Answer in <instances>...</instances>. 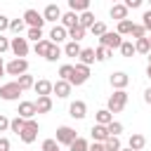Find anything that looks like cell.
<instances>
[{"mask_svg": "<svg viewBox=\"0 0 151 151\" xmlns=\"http://www.w3.org/2000/svg\"><path fill=\"white\" fill-rule=\"evenodd\" d=\"M125 104H127V92H125V90H116V92L109 97L106 109H109L111 113H120V111L125 109Z\"/></svg>", "mask_w": 151, "mask_h": 151, "instance_id": "obj_1", "label": "cell"}, {"mask_svg": "<svg viewBox=\"0 0 151 151\" xmlns=\"http://www.w3.org/2000/svg\"><path fill=\"white\" fill-rule=\"evenodd\" d=\"M90 80V66H85V64H76L73 66V73H71V78H68V83L71 85H85Z\"/></svg>", "mask_w": 151, "mask_h": 151, "instance_id": "obj_2", "label": "cell"}, {"mask_svg": "<svg viewBox=\"0 0 151 151\" xmlns=\"http://www.w3.org/2000/svg\"><path fill=\"white\" fill-rule=\"evenodd\" d=\"M21 92H24V90L19 87V83H17V80L0 85V99H5V101H14V99H19V94H21Z\"/></svg>", "mask_w": 151, "mask_h": 151, "instance_id": "obj_3", "label": "cell"}, {"mask_svg": "<svg viewBox=\"0 0 151 151\" xmlns=\"http://www.w3.org/2000/svg\"><path fill=\"white\" fill-rule=\"evenodd\" d=\"M38 130H40V127H38V123H35L33 118H28V120H26V125H24V130L19 132V139H21L24 144H33V142H35V137H38Z\"/></svg>", "mask_w": 151, "mask_h": 151, "instance_id": "obj_4", "label": "cell"}, {"mask_svg": "<svg viewBox=\"0 0 151 151\" xmlns=\"http://www.w3.org/2000/svg\"><path fill=\"white\" fill-rule=\"evenodd\" d=\"M9 50L14 52V57H26V54H28V38L14 35V38L9 40Z\"/></svg>", "mask_w": 151, "mask_h": 151, "instance_id": "obj_5", "label": "cell"}, {"mask_svg": "<svg viewBox=\"0 0 151 151\" xmlns=\"http://www.w3.org/2000/svg\"><path fill=\"white\" fill-rule=\"evenodd\" d=\"M5 71H7L9 76H21V73L28 71V61H26L24 57H17V59H12L9 64H5Z\"/></svg>", "mask_w": 151, "mask_h": 151, "instance_id": "obj_6", "label": "cell"}, {"mask_svg": "<svg viewBox=\"0 0 151 151\" xmlns=\"http://www.w3.org/2000/svg\"><path fill=\"white\" fill-rule=\"evenodd\" d=\"M120 42H123V38H120V33H118V31H116V33L106 31L104 35H99V45H104V47H109V50H118V47H120Z\"/></svg>", "mask_w": 151, "mask_h": 151, "instance_id": "obj_7", "label": "cell"}, {"mask_svg": "<svg viewBox=\"0 0 151 151\" xmlns=\"http://www.w3.org/2000/svg\"><path fill=\"white\" fill-rule=\"evenodd\" d=\"M76 137H78V134H76V130H73V127H68V125H61V127H57V137H54V139H57L59 144L68 146V144H71Z\"/></svg>", "mask_w": 151, "mask_h": 151, "instance_id": "obj_8", "label": "cell"}, {"mask_svg": "<svg viewBox=\"0 0 151 151\" xmlns=\"http://www.w3.org/2000/svg\"><path fill=\"white\" fill-rule=\"evenodd\" d=\"M24 21H26V26H35V28H42L45 26V17L38 9H26L24 12Z\"/></svg>", "mask_w": 151, "mask_h": 151, "instance_id": "obj_9", "label": "cell"}, {"mask_svg": "<svg viewBox=\"0 0 151 151\" xmlns=\"http://www.w3.org/2000/svg\"><path fill=\"white\" fill-rule=\"evenodd\" d=\"M68 116H71V118H76V120H83V118L87 116V104H85V101H80V99L71 101V106H68Z\"/></svg>", "mask_w": 151, "mask_h": 151, "instance_id": "obj_10", "label": "cell"}, {"mask_svg": "<svg viewBox=\"0 0 151 151\" xmlns=\"http://www.w3.org/2000/svg\"><path fill=\"white\" fill-rule=\"evenodd\" d=\"M111 87L113 90H125L127 87V83H130V76L125 73V71H116V73H111Z\"/></svg>", "mask_w": 151, "mask_h": 151, "instance_id": "obj_11", "label": "cell"}, {"mask_svg": "<svg viewBox=\"0 0 151 151\" xmlns=\"http://www.w3.org/2000/svg\"><path fill=\"white\" fill-rule=\"evenodd\" d=\"M71 87H73V85H71L68 80H61V78H59L57 83H52V92H54L59 99H66V97L71 94Z\"/></svg>", "mask_w": 151, "mask_h": 151, "instance_id": "obj_12", "label": "cell"}, {"mask_svg": "<svg viewBox=\"0 0 151 151\" xmlns=\"http://www.w3.org/2000/svg\"><path fill=\"white\" fill-rule=\"evenodd\" d=\"M35 111H38V113H50V111H52V97H50V94H38V99H35Z\"/></svg>", "mask_w": 151, "mask_h": 151, "instance_id": "obj_13", "label": "cell"}, {"mask_svg": "<svg viewBox=\"0 0 151 151\" xmlns=\"http://www.w3.org/2000/svg\"><path fill=\"white\" fill-rule=\"evenodd\" d=\"M38 111H35V101H21L19 104V109H17V116H21V118H33Z\"/></svg>", "mask_w": 151, "mask_h": 151, "instance_id": "obj_14", "label": "cell"}, {"mask_svg": "<svg viewBox=\"0 0 151 151\" xmlns=\"http://www.w3.org/2000/svg\"><path fill=\"white\" fill-rule=\"evenodd\" d=\"M66 38H68V31H66L61 24H59V26H52V31H50V40H52V42L59 45V42H64Z\"/></svg>", "mask_w": 151, "mask_h": 151, "instance_id": "obj_15", "label": "cell"}, {"mask_svg": "<svg viewBox=\"0 0 151 151\" xmlns=\"http://www.w3.org/2000/svg\"><path fill=\"white\" fill-rule=\"evenodd\" d=\"M42 17H45V21H59L61 19V9H59V5H47L45 7V12H42Z\"/></svg>", "mask_w": 151, "mask_h": 151, "instance_id": "obj_16", "label": "cell"}, {"mask_svg": "<svg viewBox=\"0 0 151 151\" xmlns=\"http://www.w3.org/2000/svg\"><path fill=\"white\" fill-rule=\"evenodd\" d=\"M127 12H130V9H127L123 2H113V7H111V12H109V14H111V19L120 21V19H127Z\"/></svg>", "mask_w": 151, "mask_h": 151, "instance_id": "obj_17", "label": "cell"}, {"mask_svg": "<svg viewBox=\"0 0 151 151\" xmlns=\"http://www.w3.org/2000/svg\"><path fill=\"white\" fill-rule=\"evenodd\" d=\"M127 146H130L132 151H142V149L146 146V137H144V134H139V132H134V134L130 137V142H127Z\"/></svg>", "mask_w": 151, "mask_h": 151, "instance_id": "obj_18", "label": "cell"}, {"mask_svg": "<svg viewBox=\"0 0 151 151\" xmlns=\"http://www.w3.org/2000/svg\"><path fill=\"white\" fill-rule=\"evenodd\" d=\"M61 26L64 28H71V26H78V12H73V9H68L66 14H61Z\"/></svg>", "mask_w": 151, "mask_h": 151, "instance_id": "obj_19", "label": "cell"}, {"mask_svg": "<svg viewBox=\"0 0 151 151\" xmlns=\"http://www.w3.org/2000/svg\"><path fill=\"white\" fill-rule=\"evenodd\" d=\"M78 57H80V64H85V66H90V64L97 61V57H94V47H83Z\"/></svg>", "mask_w": 151, "mask_h": 151, "instance_id": "obj_20", "label": "cell"}, {"mask_svg": "<svg viewBox=\"0 0 151 151\" xmlns=\"http://www.w3.org/2000/svg\"><path fill=\"white\" fill-rule=\"evenodd\" d=\"M33 90H35V94H52V83L40 78V80L33 83Z\"/></svg>", "mask_w": 151, "mask_h": 151, "instance_id": "obj_21", "label": "cell"}, {"mask_svg": "<svg viewBox=\"0 0 151 151\" xmlns=\"http://www.w3.org/2000/svg\"><path fill=\"white\" fill-rule=\"evenodd\" d=\"M90 132H92V139H94V142H104V139L109 137L106 125H99V123H97V125H92V130H90Z\"/></svg>", "mask_w": 151, "mask_h": 151, "instance_id": "obj_22", "label": "cell"}, {"mask_svg": "<svg viewBox=\"0 0 151 151\" xmlns=\"http://www.w3.org/2000/svg\"><path fill=\"white\" fill-rule=\"evenodd\" d=\"M66 31H68V38L76 40V42H80V40L85 38V33H87V28H83L80 24H78V26H71V28H66Z\"/></svg>", "mask_w": 151, "mask_h": 151, "instance_id": "obj_23", "label": "cell"}, {"mask_svg": "<svg viewBox=\"0 0 151 151\" xmlns=\"http://www.w3.org/2000/svg\"><path fill=\"white\" fill-rule=\"evenodd\" d=\"M134 52H139V54H149V52H151V42H149L146 35L134 40Z\"/></svg>", "mask_w": 151, "mask_h": 151, "instance_id": "obj_24", "label": "cell"}, {"mask_svg": "<svg viewBox=\"0 0 151 151\" xmlns=\"http://www.w3.org/2000/svg\"><path fill=\"white\" fill-rule=\"evenodd\" d=\"M120 139L116 137V134H109L106 139H104V151H120Z\"/></svg>", "mask_w": 151, "mask_h": 151, "instance_id": "obj_25", "label": "cell"}, {"mask_svg": "<svg viewBox=\"0 0 151 151\" xmlns=\"http://www.w3.org/2000/svg\"><path fill=\"white\" fill-rule=\"evenodd\" d=\"M78 24H80L83 28H90V26L94 24V14H92L90 9H85V12H80V14H78Z\"/></svg>", "mask_w": 151, "mask_h": 151, "instance_id": "obj_26", "label": "cell"}, {"mask_svg": "<svg viewBox=\"0 0 151 151\" xmlns=\"http://www.w3.org/2000/svg\"><path fill=\"white\" fill-rule=\"evenodd\" d=\"M7 31H12L14 35H21L24 31H26V21L24 19H9V28Z\"/></svg>", "mask_w": 151, "mask_h": 151, "instance_id": "obj_27", "label": "cell"}, {"mask_svg": "<svg viewBox=\"0 0 151 151\" xmlns=\"http://www.w3.org/2000/svg\"><path fill=\"white\" fill-rule=\"evenodd\" d=\"M50 45H52V40H45V38H42V40H38V42H35L33 52H35L38 57H45V54H47V50H50Z\"/></svg>", "mask_w": 151, "mask_h": 151, "instance_id": "obj_28", "label": "cell"}, {"mask_svg": "<svg viewBox=\"0 0 151 151\" xmlns=\"http://www.w3.org/2000/svg\"><path fill=\"white\" fill-rule=\"evenodd\" d=\"M80 50H83V47H80L76 40H68V42H66V47H64V54H66V57H78V54H80Z\"/></svg>", "mask_w": 151, "mask_h": 151, "instance_id": "obj_29", "label": "cell"}, {"mask_svg": "<svg viewBox=\"0 0 151 151\" xmlns=\"http://www.w3.org/2000/svg\"><path fill=\"white\" fill-rule=\"evenodd\" d=\"M45 59H47V61H57V59H61V47H59L57 42H52L50 50H47V54H45Z\"/></svg>", "mask_w": 151, "mask_h": 151, "instance_id": "obj_30", "label": "cell"}, {"mask_svg": "<svg viewBox=\"0 0 151 151\" xmlns=\"http://www.w3.org/2000/svg\"><path fill=\"white\" fill-rule=\"evenodd\" d=\"M94 118H97V123H99V125H109V123L113 120V113H111L109 109H101V111H97V116H94Z\"/></svg>", "mask_w": 151, "mask_h": 151, "instance_id": "obj_31", "label": "cell"}, {"mask_svg": "<svg viewBox=\"0 0 151 151\" xmlns=\"http://www.w3.org/2000/svg\"><path fill=\"white\" fill-rule=\"evenodd\" d=\"M87 139H83V137H76L71 144H68V151H87Z\"/></svg>", "mask_w": 151, "mask_h": 151, "instance_id": "obj_32", "label": "cell"}, {"mask_svg": "<svg viewBox=\"0 0 151 151\" xmlns=\"http://www.w3.org/2000/svg\"><path fill=\"white\" fill-rule=\"evenodd\" d=\"M118 50H120V54H123V57H132V54H137V52H134V42H132V40H123Z\"/></svg>", "mask_w": 151, "mask_h": 151, "instance_id": "obj_33", "label": "cell"}, {"mask_svg": "<svg viewBox=\"0 0 151 151\" xmlns=\"http://www.w3.org/2000/svg\"><path fill=\"white\" fill-rule=\"evenodd\" d=\"M17 83H19V87H21V90H28V87H33V83H35V80H33V76H28V71H26V73H21V76L17 78Z\"/></svg>", "mask_w": 151, "mask_h": 151, "instance_id": "obj_34", "label": "cell"}, {"mask_svg": "<svg viewBox=\"0 0 151 151\" xmlns=\"http://www.w3.org/2000/svg\"><path fill=\"white\" fill-rule=\"evenodd\" d=\"M68 7L73 12H85V9H90V0H68Z\"/></svg>", "mask_w": 151, "mask_h": 151, "instance_id": "obj_35", "label": "cell"}, {"mask_svg": "<svg viewBox=\"0 0 151 151\" xmlns=\"http://www.w3.org/2000/svg\"><path fill=\"white\" fill-rule=\"evenodd\" d=\"M111 54H113V50H109V47H104V45H99V47L94 50V57H97V61H106Z\"/></svg>", "mask_w": 151, "mask_h": 151, "instance_id": "obj_36", "label": "cell"}, {"mask_svg": "<svg viewBox=\"0 0 151 151\" xmlns=\"http://www.w3.org/2000/svg\"><path fill=\"white\" fill-rule=\"evenodd\" d=\"M24 125H26V118H21V116H17V118H12V120H9V130H12V132H17V134L24 130Z\"/></svg>", "mask_w": 151, "mask_h": 151, "instance_id": "obj_37", "label": "cell"}, {"mask_svg": "<svg viewBox=\"0 0 151 151\" xmlns=\"http://www.w3.org/2000/svg\"><path fill=\"white\" fill-rule=\"evenodd\" d=\"M132 26H134V24H132L130 19H120V21H118V33H120V35H130Z\"/></svg>", "mask_w": 151, "mask_h": 151, "instance_id": "obj_38", "label": "cell"}, {"mask_svg": "<svg viewBox=\"0 0 151 151\" xmlns=\"http://www.w3.org/2000/svg\"><path fill=\"white\" fill-rule=\"evenodd\" d=\"M106 31H109V28H106V24H104V21H94V24L90 26V33H92V35H97V38H99V35H104Z\"/></svg>", "mask_w": 151, "mask_h": 151, "instance_id": "obj_39", "label": "cell"}, {"mask_svg": "<svg viewBox=\"0 0 151 151\" xmlns=\"http://www.w3.org/2000/svg\"><path fill=\"white\" fill-rule=\"evenodd\" d=\"M106 130H109V134H116V137H118V134L123 132V123H118V120H111V123L106 125Z\"/></svg>", "mask_w": 151, "mask_h": 151, "instance_id": "obj_40", "label": "cell"}, {"mask_svg": "<svg viewBox=\"0 0 151 151\" xmlns=\"http://www.w3.org/2000/svg\"><path fill=\"white\" fill-rule=\"evenodd\" d=\"M59 146H61V144H59L57 139H45V142H42V151H61Z\"/></svg>", "mask_w": 151, "mask_h": 151, "instance_id": "obj_41", "label": "cell"}, {"mask_svg": "<svg viewBox=\"0 0 151 151\" xmlns=\"http://www.w3.org/2000/svg\"><path fill=\"white\" fill-rule=\"evenodd\" d=\"M130 35H132L134 40H137V38H144V35H146V28H144L142 24H134V26H132V31H130Z\"/></svg>", "mask_w": 151, "mask_h": 151, "instance_id": "obj_42", "label": "cell"}, {"mask_svg": "<svg viewBox=\"0 0 151 151\" xmlns=\"http://www.w3.org/2000/svg\"><path fill=\"white\" fill-rule=\"evenodd\" d=\"M28 40H42V28H35V26H28Z\"/></svg>", "mask_w": 151, "mask_h": 151, "instance_id": "obj_43", "label": "cell"}, {"mask_svg": "<svg viewBox=\"0 0 151 151\" xmlns=\"http://www.w3.org/2000/svg\"><path fill=\"white\" fill-rule=\"evenodd\" d=\"M71 73H73V66H71V64H64V66L59 68V78H61V80H68Z\"/></svg>", "mask_w": 151, "mask_h": 151, "instance_id": "obj_44", "label": "cell"}, {"mask_svg": "<svg viewBox=\"0 0 151 151\" xmlns=\"http://www.w3.org/2000/svg\"><path fill=\"white\" fill-rule=\"evenodd\" d=\"M142 26L146 28V33H151V9H146L142 14Z\"/></svg>", "mask_w": 151, "mask_h": 151, "instance_id": "obj_45", "label": "cell"}, {"mask_svg": "<svg viewBox=\"0 0 151 151\" xmlns=\"http://www.w3.org/2000/svg\"><path fill=\"white\" fill-rule=\"evenodd\" d=\"M142 2H144V0H123V5H125L127 9H137V7H142Z\"/></svg>", "mask_w": 151, "mask_h": 151, "instance_id": "obj_46", "label": "cell"}, {"mask_svg": "<svg viewBox=\"0 0 151 151\" xmlns=\"http://www.w3.org/2000/svg\"><path fill=\"white\" fill-rule=\"evenodd\" d=\"M7 50H9V40L0 33V54H2V52H7Z\"/></svg>", "mask_w": 151, "mask_h": 151, "instance_id": "obj_47", "label": "cell"}, {"mask_svg": "<svg viewBox=\"0 0 151 151\" xmlns=\"http://www.w3.org/2000/svg\"><path fill=\"white\" fill-rule=\"evenodd\" d=\"M7 28H9V17L0 14V33H2V31H7Z\"/></svg>", "mask_w": 151, "mask_h": 151, "instance_id": "obj_48", "label": "cell"}, {"mask_svg": "<svg viewBox=\"0 0 151 151\" xmlns=\"http://www.w3.org/2000/svg\"><path fill=\"white\" fill-rule=\"evenodd\" d=\"M7 127H9V118H7V116H2V113H0V132H5V130H7Z\"/></svg>", "mask_w": 151, "mask_h": 151, "instance_id": "obj_49", "label": "cell"}, {"mask_svg": "<svg viewBox=\"0 0 151 151\" xmlns=\"http://www.w3.org/2000/svg\"><path fill=\"white\" fill-rule=\"evenodd\" d=\"M87 151H104V142H92L87 146Z\"/></svg>", "mask_w": 151, "mask_h": 151, "instance_id": "obj_50", "label": "cell"}, {"mask_svg": "<svg viewBox=\"0 0 151 151\" xmlns=\"http://www.w3.org/2000/svg\"><path fill=\"white\" fill-rule=\"evenodd\" d=\"M9 146H12L9 139L7 137H0V151H9Z\"/></svg>", "mask_w": 151, "mask_h": 151, "instance_id": "obj_51", "label": "cell"}, {"mask_svg": "<svg viewBox=\"0 0 151 151\" xmlns=\"http://www.w3.org/2000/svg\"><path fill=\"white\" fill-rule=\"evenodd\" d=\"M144 101L151 106V87H149V90H144Z\"/></svg>", "mask_w": 151, "mask_h": 151, "instance_id": "obj_52", "label": "cell"}, {"mask_svg": "<svg viewBox=\"0 0 151 151\" xmlns=\"http://www.w3.org/2000/svg\"><path fill=\"white\" fill-rule=\"evenodd\" d=\"M5 73V61H2V57H0V76Z\"/></svg>", "mask_w": 151, "mask_h": 151, "instance_id": "obj_53", "label": "cell"}, {"mask_svg": "<svg viewBox=\"0 0 151 151\" xmlns=\"http://www.w3.org/2000/svg\"><path fill=\"white\" fill-rule=\"evenodd\" d=\"M146 76H149V80H151V64L146 66Z\"/></svg>", "mask_w": 151, "mask_h": 151, "instance_id": "obj_54", "label": "cell"}, {"mask_svg": "<svg viewBox=\"0 0 151 151\" xmlns=\"http://www.w3.org/2000/svg\"><path fill=\"white\" fill-rule=\"evenodd\" d=\"M120 151H132V149H130V146H127V149H123V146H120Z\"/></svg>", "mask_w": 151, "mask_h": 151, "instance_id": "obj_55", "label": "cell"}, {"mask_svg": "<svg viewBox=\"0 0 151 151\" xmlns=\"http://www.w3.org/2000/svg\"><path fill=\"white\" fill-rule=\"evenodd\" d=\"M146 57H149V64H151V52H149V54H146Z\"/></svg>", "mask_w": 151, "mask_h": 151, "instance_id": "obj_56", "label": "cell"}, {"mask_svg": "<svg viewBox=\"0 0 151 151\" xmlns=\"http://www.w3.org/2000/svg\"><path fill=\"white\" fill-rule=\"evenodd\" d=\"M146 38H149V42H151V33H149V35H146Z\"/></svg>", "mask_w": 151, "mask_h": 151, "instance_id": "obj_57", "label": "cell"}, {"mask_svg": "<svg viewBox=\"0 0 151 151\" xmlns=\"http://www.w3.org/2000/svg\"><path fill=\"white\" fill-rule=\"evenodd\" d=\"M113 2H118V0H113Z\"/></svg>", "mask_w": 151, "mask_h": 151, "instance_id": "obj_58", "label": "cell"}, {"mask_svg": "<svg viewBox=\"0 0 151 151\" xmlns=\"http://www.w3.org/2000/svg\"><path fill=\"white\" fill-rule=\"evenodd\" d=\"M149 5H151V0H149Z\"/></svg>", "mask_w": 151, "mask_h": 151, "instance_id": "obj_59", "label": "cell"}, {"mask_svg": "<svg viewBox=\"0 0 151 151\" xmlns=\"http://www.w3.org/2000/svg\"><path fill=\"white\" fill-rule=\"evenodd\" d=\"M0 78H2V76H0Z\"/></svg>", "mask_w": 151, "mask_h": 151, "instance_id": "obj_60", "label": "cell"}]
</instances>
